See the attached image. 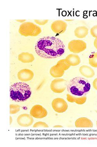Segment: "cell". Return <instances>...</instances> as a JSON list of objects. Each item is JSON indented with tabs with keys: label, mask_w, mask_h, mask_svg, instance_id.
Returning <instances> with one entry per match:
<instances>
[{
	"label": "cell",
	"mask_w": 97,
	"mask_h": 147,
	"mask_svg": "<svg viewBox=\"0 0 97 147\" xmlns=\"http://www.w3.org/2000/svg\"><path fill=\"white\" fill-rule=\"evenodd\" d=\"M30 114L36 119H42L47 116L48 111L41 105H36L31 109Z\"/></svg>",
	"instance_id": "cell-8"
},
{
	"label": "cell",
	"mask_w": 97,
	"mask_h": 147,
	"mask_svg": "<svg viewBox=\"0 0 97 147\" xmlns=\"http://www.w3.org/2000/svg\"><path fill=\"white\" fill-rule=\"evenodd\" d=\"M34 76V72L28 69H24L20 71L18 74L19 80L22 82L30 81L32 79Z\"/></svg>",
	"instance_id": "cell-11"
},
{
	"label": "cell",
	"mask_w": 97,
	"mask_h": 147,
	"mask_svg": "<svg viewBox=\"0 0 97 147\" xmlns=\"http://www.w3.org/2000/svg\"><path fill=\"white\" fill-rule=\"evenodd\" d=\"M89 63L92 67H97V52L94 53L90 56Z\"/></svg>",
	"instance_id": "cell-19"
},
{
	"label": "cell",
	"mask_w": 97,
	"mask_h": 147,
	"mask_svg": "<svg viewBox=\"0 0 97 147\" xmlns=\"http://www.w3.org/2000/svg\"><path fill=\"white\" fill-rule=\"evenodd\" d=\"M20 106L18 105L12 104L10 105V113L11 114H15L20 111Z\"/></svg>",
	"instance_id": "cell-20"
},
{
	"label": "cell",
	"mask_w": 97,
	"mask_h": 147,
	"mask_svg": "<svg viewBox=\"0 0 97 147\" xmlns=\"http://www.w3.org/2000/svg\"><path fill=\"white\" fill-rule=\"evenodd\" d=\"M65 71L60 66L56 65L53 66L50 71V74L54 78L62 77L64 74Z\"/></svg>",
	"instance_id": "cell-15"
},
{
	"label": "cell",
	"mask_w": 97,
	"mask_h": 147,
	"mask_svg": "<svg viewBox=\"0 0 97 147\" xmlns=\"http://www.w3.org/2000/svg\"><path fill=\"white\" fill-rule=\"evenodd\" d=\"M67 82L63 79H56L52 82L51 88L54 93H61L67 87Z\"/></svg>",
	"instance_id": "cell-6"
},
{
	"label": "cell",
	"mask_w": 97,
	"mask_h": 147,
	"mask_svg": "<svg viewBox=\"0 0 97 147\" xmlns=\"http://www.w3.org/2000/svg\"><path fill=\"white\" fill-rule=\"evenodd\" d=\"M18 60L23 63H31L35 60V57L31 53L28 52H23L19 55Z\"/></svg>",
	"instance_id": "cell-14"
},
{
	"label": "cell",
	"mask_w": 97,
	"mask_h": 147,
	"mask_svg": "<svg viewBox=\"0 0 97 147\" xmlns=\"http://www.w3.org/2000/svg\"><path fill=\"white\" fill-rule=\"evenodd\" d=\"M79 71L81 75L88 78L93 77L95 75L94 70L89 66L83 65L80 67Z\"/></svg>",
	"instance_id": "cell-13"
},
{
	"label": "cell",
	"mask_w": 97,
	"mask_h": 147,
	"mask_svg": "<svg viewBox=\"0 0 97 147\" xmlns=\"http://www.w3.org/2000/svg\"><path fill=\"white\" fill-rule=\"evenodd\" d=\"M54 127H63L62 126H61V125H56V126H54Z\"/></svg>",
	"instance_id": "cell-28"
},
{
	"label": "cell",
	"mask_w": 97,
	"mask_h": 147,
	"mask_svg": "<svg viewBox=\"0 0 97 147\" xmlns=\"http://www.w3.org/2000/svg\"><path fill=\"white\" fill-rule=\"evenodd\" d=\"M87 48V44L82 40H73L69 42L68 48L71 52L79 53L84 51Z\"/></svg>",
	"instance_id": "cell-5"
},
{
	"label": "cell",
	"mask_w": 97,
	"mask_h": 147,
	"mask_svg": "<svg viewBox=\"0 0 97 147\" xmlns=\"http://www.w3.org/2000/svg\"><path fill=\"white\" fill-rule=\"evenodd\" d=\"M77 127H92L93 124L91 120L86 117H81L78 119L75 122Z\"/></svg>",
	"instance_id": "cell-12"
},
{
	"label": "cell",
	"mask_w": 97,
	"mask_h": 147,
	"mask_svg": "<svg viewBox=\"0 0 97 147\" xmlns=\"http://www.w3.org/2000/svg\"><path fill=\"white\" fill-rule=\"evenodd\" d=\"M56 65L60 66L65 71L69 69L71 66L67 63V60L66 59L59 60L57 62Z\"/></svg>",
	"instance_id": "cell-18"
},
{
	"label": "cell",
	"mask_w": 97,
	"mask_h": 147,
	"mask_svg": "<svg viewBox=\"0 0 97 147\" xmlns=\"http://www.w3.org/2000/svg\"><path fill=\"white\" fill-rule=\"evenodd\" d=\"M67 63L71 66H76L81 63V59L78 55L71 54L67 56L66 58Z\"/></svg>",
	"instance_id": "cell-16"
},
{
	"label": "cell",
	"mask_w": 97,
	"mask_h": 147,
	"mask_svg": "<svg viewBox=\"0 0 97 147\" xmlns=\"http://www.w3.org/2000/svg\"><path fill=\"white\" fill-rule=\"evenodd\" d=\"M10 119L11 120V122L10 124H11L12 122V118L11 117H10Z\"/></svg>",
	"instance_id": "cell-29"
},
{
	"label": "cell",
	"mask_w": 97,
	"mask_h": 147,
	"mask_svg": "<svg viewBox=\"0 0 97 147\" xmlns=\"http://www.w3.org/2000/svg\"><path fill=\"white\" fill-rule=\"evenodd\" d=\"M88 30L86 26H79L75 30V36L78 38H84L88 34Z\"/></svg>",
	"instance_id": "cell-17"
},
{
	"label": "cell",
	"mask_w": 97,
	"mask_h": 147,
	"mask_svg": "<svg viewBox=\"0 0 97 147\" xmlns=\"http://www.w3.org/2000/svg\"><path fill=\"white\" fill-rule=\"evenodd\" d=\"M90 84L88 80L77 77L70 80L67 86V90L73 96H86L90 91Z\"/></svg>",
	"instance_id": "cell-2"
},
{
	"label": "cell",
	"mask_w": 97,
	"mask_h": 147,
	"mask_svg": "<svg viewBox=\"0 0 97 147\" xmlns=\"http://www.w3.org/2000/svg\"><path fill=\"white\" fill-rule=\"evenodd\" d=\"M18 124L22 127H27L30 126L34 122L32 116L28 114H23L19 116L17 119Z\"/></svg>",
	"instance_id": "cell-10"
},
{
	"label": "cell",
	"mask_w": 97,
	"mask_h": 147,
	"mask_svg": "<svg viewBox=\"0 0 97 147\" xmlns=\"http://www.w3.org/2000/svg\"><path fill=\"white\" fill-rule=\"evenodd\" d=\"M37 54L45 59H55L64 53L65 46L61 40L53 36L40 38L35 47Z\"/></svg>",
	"instance_id": "cell-1"
},
{
	"label": "cell",
	"mask_w": 97,
	"mask_h": 147,
	"mask_svg": "<svg viewBox=\"0 0 97 147\" xmlns=\"http://www.w3.org/2000/svg\"><path fill=\"white\" fill-rule=\"evenodd\" d=\"M48 20H35V22L40 25H44L48 22Z\"/></svg>",
	"instance_id": "cell-24"
},
{
	"label": "cell",
	"mask_w": 97,
	"mask_h": 147,
	"mask_svg": "<svg viewBox=\"0 0 97 147\" xmlns=\"http://www.w3.org/2000/svg\"><path fill=\"white\" fill-rule=\"evenodd\" d=\"M67 27V23L65 21L62 20H57L52 23L51 28L55 34H61L65 32Z\"/></svg>",
	"instance_id": "cell-9"
},
{
	"label": "cell",
	"mask_w": 97,
	"mask_h": 147,
	"mask_svg": "<svg viewBox=\"0 0 97 147\" xmlns=\"http://www.w3.org/2000/svg\"><path fill=\"white\" fill-rule=\"evenodd\" d=\"M52 106L54 111L59 113H62L67 111L68 104L63 98H55L52 102Z\"/></svg>",
	"instance_id": "cell-7"
},
{
	"label": "cell",
	"mask_w": 97,
	"mask_h": 147,
	"mask_svg": "<svg viewBox=\"0 0 97 147\" xmlns=\"http://www.w3.org/2000/svg\"><path fill=\"white\" fill-rule=\"evenodd\" d=\"M94 46L97 49V38H96L94 41Z\"/></svg>",
	"instance_id": "cell-27"
},
{
	"label": "cell",
	"mask_w": 97,
	"mask_h": 147,
	"mask_svg": "<svg viewBox=\"0 0 97 147\" xmlns=\"http://www.w3.org/2000/svg\"><path fill=\"white\" fill-rule=\"evenodd\" d=\"M10 97L17 102H24L30 97L32 91L27 84L19 82L13 84L10 88Z\"/></svg>",
	"instance_id": "cell-3"
},
{
	"label": "cell",
	"mask_w": 97,
	"mask_h": 147,
	"mask_svg": "<svg viewBox=\"0 0 97 147\" xmlns=\"http://www.w3.org/2000/svg\"><path fill=\"white\" fill-rule=\"evenodd\" d=\"M19 33L24 36H36L42 32L40 27L30 22H25L20 26Z\"/></svg>",
	"instance_id": "cell-4"
},
{
	"label": "cell",
	"mask_w": 97,
	"mask_h": 147,
	"mask_svg": "<svg viewBox=\"0 0 97 147\" xmlns=\"http://www.w3.org/2000/svg\"><path fill=\"white\" fill-rule=\"evenodd\" d=\"M87 100V97L86 96H75V102L78 104V105H82L85 103Z\"/></svg>",
	"instance_id": "cell-21"
},
{
	"label": "cell",
	"mask_w": 97,
	"mask_h": 147,
	"mask_svg": "<svg viewBox=\"0 0 97 147\" xmlns=\"http://www.w3.org/2000/svg\"><path fill=\"white\" fill-rule=\"evenodd\" d=\"M93 86L94 88L97 90V78L94 80L93 82Z\"/></svg>",
	"instance_id": "cell-26"
},
{
	"label": "cell",
	"mask_w": 97,
	"mask_h": 147,
	"mask_svg": "<svg viewBox=\"0 0 97 147\" xmlns=\"http://www.w3.org/2000/svg\"><path fill=\"white\" fill-rule=\"evenodd\" d=\"M75 96L69 94H67V100L68 101L70 102H75Z\"/></svg>",
	"instance_id": "cell-25"
},
{
	"label": "cell",
	"mask_w": 97,
	"mask_h": 147,
	"mask_svg": "<svg viewBox=\"0 0 97 147\" xmlns=\"http://www.w3.org/2000/svg\"><path fill=\"white\" fill-rule=\"evenodd\" d=\"M34 127H48V125L44 122H36L34 124Z\"/></svg>",
	"instance_id": "cell-22"
},
{
	"label": "cell",
	"mask_w": 97,
	"mask_h": 147,
	"mask_svg": "<svg viewBox=\"0 0 97 147\" xmlns=\"http://www.w3.org/2000/svg\"><path fill=\"white\" fill-rule=\"evenodd\" d=\"M90 34L95 38H97V25L94 26L90 30Z\"/></svg>",
	"instance_id": "cell-23"
}]
</instances>
